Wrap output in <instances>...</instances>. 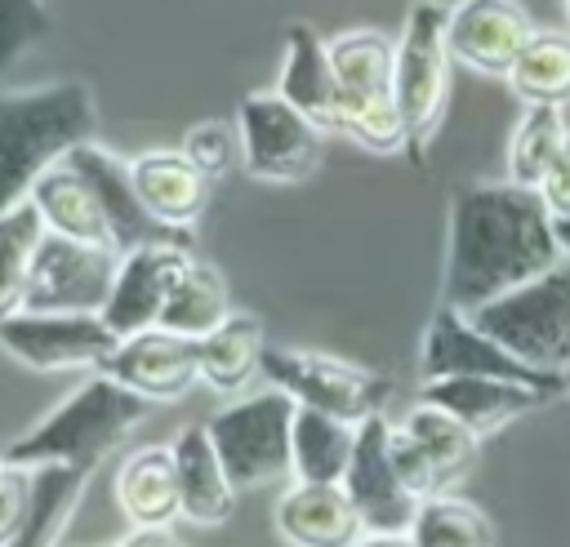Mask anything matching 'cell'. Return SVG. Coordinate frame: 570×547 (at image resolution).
<instances>
[{
  "instance_id": "obj_1",
  "label": "cell",
  "mask_w": 570,
  "mask_h": 547,
  "mask_svg": "<svg viewBox=\"0 0 570 547\" xmlns=\"http://www.w3.org/2000/svg\"><path fill=\"white\" fill-rule=\"evenodd\" d=\"M561 258L566 253L557 245V218L543 191L512 178L468 182L450 200L441 302L476 311L521 289Z\"/></svg>"
},
{
  "instance_id": "obj_2",
  "label": "cell",
  "mask_w": 570,
  "mask_h": 547,
  "mask_svg": "<svg viewBox=\"0 0 570 547\" xmlns=\"http://www.w3.org/2000/svg\"><path fill=\"white\" fill-rule=\"evenodd\" d=\"M98 107L85 80H49L9 89L0 98V205L22 200L27 187L62 165L76 147L94 142Z\"/></svg>"
},
{
  "instance_id": "obj_3",
  "label": "cell",
  "mask_w": 570,
  "mask_h": 547,
  "mask_svg": "<svg viewBox=\"0 0 570 547\" xmlns=\"http://www.w3.org/2000/svg\"><path fill=\"white\" fill-rule=\"evenodd\" d=\"M151 400L116 382L111 374H94L80 387H71L36 427H27L18 440H9L4 463L40 467V463H67L80 471H98V463L147 418Z\"/></svg>"
},
{
  "instance_id": "obj_4",
  "label": "cell",
  "mask_w": 570,
  "mask_h": 547,
  "mask_svg": "<svg viewBox=\"0 0 570 547\" xmlns=\"http://www.w3.org/2000/svg\"><path fill=\"white\" fill-rule=\"evenodd\" d=\"M338 76V133L370 156H410V129L396 107V40L379 27L330 36Z\"/></svg>"
},
{
  "instance_id": "obj_5",
  "label": "cell",
  "mask_w": 570,
  "mask_h": 547,
  "mask_svg": "<svg viewBox=\"0 0 570 547\" xmlns=\"http://www.w3.org/2000/svg\"><path fill=\"white\" fill-rule=\"evenodd\" d=\"M294 414L298 400L267 382L258 391L232 396V405L209 418V436L240 494L294 476Z\"/></svg>"
},
{
  "instance_id": "obj_6",
  "label": "cell",
  "mask_w": 570,
  "mask_h": 547,
  "mask_svg": "<svg viewBox=\"0 0 570 547\" xmlns=\"http://www.w3.org/2000/svg\"><path fill=\"white\" fill-rule=\"evenodd\" d=\"M472 320L525 365L543 374H566L570 365V258L552 262L521 289L476 307Z\"/></svg>"
},
{
  "instance_id": "obj_7",
  "label": "cell",
  "mask_w": 570,
  "mask_h": 547,
  "mask_svg": "<svg viewBox=\"0 0 570 547\" xmlns=\"http://www.w3.org/2000/svg\"><path fill=\"white\" fill-rule=\"evenodd\" d=\"M454 67L459 62L445 40V9L428 4V0L414 4L396 36V107L410 129V160H423V151L445 116Z\"/></svg>"
},
{
  "instance_id": "obj_8",
  "label": "cell",
  "mask_w": 570,
  "mask_h": 547,
  "mask_svg": "<svg viewBox=\"0 0 570 547\" xmlns=\"http://www.w3.org/2000/svg\"><path fill=\"white\" fill-rule=\"evenodd\" d=\"M236 129H240V169L254 182L272 187H294L307 182L321 169L325 156V129L312 125L294 102H285L276 89L272 93H249L236 107Z\"/></svg>"
},
{
  "instance_id": "obj_9",
  "label": "cell",
  "mask_w": 570,
  "mask_h": 547,
  "mask_svg": "<svg viewBox=\"0 0 570 547\" xmlns=\"http://www.w3.org/2000/svg\"><path fill=\"white\" fill-rule=\"evenodd\" d=\"M263 378L289 391L298 405L338 414L347 422H365L370 414H383V405L396 391L392 378L330 351H307V347H267Z\"/></svg>"
},
{
  "instance_id": "obj_10",
  "label": "cell",
  "mask_w": 570,
  "mask_h": 547,
  "mask_svg": "<svg viewBox=\"0 0 570 547\" xmlns=\"http://www.w3.org/2000/svg\"><path fill=\"white\" fill-rule=\"evenodd\" d=\"M116 342L120 334H111V325L89 311H0V347L36 374L102 369Z\"/></svg>"
},
{
  "instance_id": "obj_11",
  "label": "cell",
  "mask_w": 570,
  "mask_h": 547,
  "mask_svg": "<svg viewBox=\"0 0 570 547\" xmlns=\"http://www.w3.org/2000/svg\"><path fill=\"white\" fill-rule=\"evenodd\" d=\"M116 267L120 253L116 249H98V245H76L67 236H45V245L31 258V271L18 289V307L31 311H89L102 316L111 285H116Z\"/></svg>"
},
{
  "instance_id": "obj_12",
  "label": "cell",
  "mask_w": 570,
  "mask_h": 547,
  "mask_svg": "<svg viewBox=\"0 0 570 547\" xmlns=\"http://www.w3.org/2000/svg\"><path fill=\"white\" fill-rule=\"evenodd\" d=\"M419 374L423 382L436 378H459V374H494V378H517L530 387H543L552 396L566 391L561 374H543L534 365H525L521 356H512L499 338H490L472 311H459L450 302H441L423 329V347H419Z\"/></svg>"
},
{
  "instance_id": "obj_13",
  "label": "cell",
  "mask_w": 570,
  "mask_h": 547,
  "mask_svg": "<svg viewBox=\"0 0 570 547\" xmlns=\"http://www.w3.org/2000/svg\"><path fill=\"white\" fill-rule=\"evenodd\" d=\"M343 489L352 494L365 529H383V534L414 529L423 498L401 480V471L392 463V418L387 414H370L356 427V449H352Z\"/></svg>"
},
{
  "instance_id": "obj_14",
  "label": "cell",
  "mask_w": 570,
  "mask_h": 547,
  "mask_svg": "<svg viewBox=\"0 0 570 547\" xmlns=\"http://www.w3.org/2000/svg\"><path fill=\"white\" fill-rule=\"evenodd\" d=\"M187 258H191L187 240H147L138 249H125L120 267H116L111 298L102 307V320L111 325V334L129 338V334L156 329L165 298H169L178 271L187 267Z\"/></svg>"
},
{
  "instance_id": "obj_15",
  "label": "cell",
  "mask_w": 570,
  "mask_h": 547,
  "mask_svg": "<svg viewBox=\"0 0 570 547\" xmlns=\"http://www.w3.org/2000/svg\"><path fill=\"white\" fill-rule=\"evenodd\" d=\"M534 22L521 0H454L445 9V40L459 67L508 80Z\"/></svg>"
},
{
  "instance_id": "obj_16",
  "label": "cell",
  "mask_w": 570,
  "mask_h": 547,
  "mask_svg": "<svg viewBox=\"0 0 570 547\" xmlns=\"http://www.w3.org/2000/svg\"><path fill=\"white\" fill-rule=\"evenodd\" d=\"M102 374H111L116 382H125L151 405H174L200 382V347L196 338H183L156 325V329L120 338Z\"/></svg>"
},
{
  "instance_id": "obj_17",
  "label": "cell",
  "mask_w": 570,
  "mask_h": 547,
  "mask_svg": "<svg viewBox=\"0 0 570 547\" xmlns=\"http://www.w3.org/2000/svg\"><path fill=\"white\" fill-rule=\"evenodd\" d=\"M272 520L285 547H356L365 534V520L343 480H289Z\"/></svg>"
},
{
  "instance_id": "obj_18",
  "label": "cell",
  "mask_w": 570,
  "mask_h": 547,
  "mask_svg": "<svg viewBox=\"0 0 570 547\" xmlns=\"http://www.w3.org/2000/svg\"><path fill=\"white\" fill-rule=\"evenodd\" d=\"M134 165V182L138 196L147 205V213L178 240H191V227L205 218L209 209V178L183 156V147H151L142 156L129 160Z\"/></svg>"
},
{
  "instance_id": "obj_19",
  "label": "cell",
  "mask_w": 570,
  "mask_h": 547,
  "mask_svg": "<svg viewBox=\"0 0 570 547\" xmlns=\"http://www.w3.org/2000/svg\"><path fill=\"white\" fill-rule=\"evenodd\" d=\"M174 467H178V494H183V520L214 529L227 525L236 511V480L209 436V422H187L169 436Z\"/></svg>"
},
{
  "instance_id": "obj_20",
  "label": "cell",
  "mask_w": 570,
  "mask_h": 547,
  "mask_svg": "<svg viewBox=\"0 0 570 547\" xmlns=\"http://www.w3.org/2000/svg\"><path fill=\"white\" fill-rule=\"evenodd\" d=\"M423 400L450 409L454 418H463L476 436H490L534 409H543L552 400V391L543 387H530V382H517V378H494V374H459V378H436V382H423L419 391Z\"/></svg>"
},
{
  "instance_id": "obj_21",
  "label": "cell",
  "mask_w": 570,
  "mask_h": 547,
  "mask_svg": "<svg viewBox=\"0 0 570 547\" xmlns=\"http://www.w3.org/2000/svg\"><path fill=\"white\" fill-rule=\"evenodd\" d=\"M67 165H76V169L89 178V187L98 191L120 253H125V249H138V245H147V240H178V236H169V231L147 213L129 160H120V156L107 151L102 142H85V147H76V151L67 156ZM187 245H191V240H187Z\"/></svg>"
},
{
  "instance_id": "obj_22",
  "label": "cell",
  "mask_w": 570,
  "mask_h": 547,
  "mask_svg": "<svg viewBox=\"0 0 570 547\" xmlns=\"http://www.w3.org/2000/svg\"><path fill=\"white\" fill-rule=\"evenodd\" d=\"M276 93L294 102L325 133H338V76L330 62V36H321L312 22L285 27V58H281Z\"/></svg>"
},
{
  "instance_id": "obj_23",
  "label": "cell",
  "mask_w": 570,
  "mask_h": 547,
  "mask_svg": "<svg viewBox=\"0 0 570 547\" xmlns=\"http://www.w3.org/2000/svg\"><path fill=\"white\" fill-rule=\"evenodd\" d=\"M27 196L36 200V209L45 213V227L53 236H67L76 245H98V249H116V236H111V222H107V209L98 200V191L89 187V178L76 169V165H53L45 169ZM120 253V249H116Z\"/></svg>"
},
{
  "instance_id": "obj_24",
  "label": "cell",
  "mask_w": 570,
  "mask_h": 547,
  "mask_svg": "<svg viewBox=\"0 0 570 547\" xmlns=\"http://www.w3.org/2000/svg\"><path fill=\"white\" fill-rule=\"evenodd\" d=\"M111 498L129 525H174L183 516V494L169 440L134 449L111 476Z\"/></svg>"
},
{
  "instance_id": "obj_25",
  "label": "cell",
  "mask_w": 570,
  "mask_h": 547,
  "mask_svg": "<svg viewBox=\"0 0 570 547\" xmlns=\"http://www.w3.org/2000/svg\"><path fill=\"white\" fill-rule=\"evenodd\" d=\"M196 347H200V382L209 391H218V396H240L263 374L267 334H263V320L258 316L232 311L218 329H209L205 338H196Z\"/></svg>"
},
{
  "instance_id": "obj_26",
  "label": "cell",
  "mask_w": 570,
  "mask_h": 547,
  "mask_svg": "<svg viewBox=\"0 0 570 547\" xmlns=\"http://www.w3.org/2000/svg\"><path fill=\"white\" fill-rule=\"evenodd\" d=\"M94 471L67 467V463H40L31 467V498H27V516L13 543L4 547H58L67 520L76 516L85 489H89Z\"/></svg>"
},
{
  "instance_id": "obj_27",
  "label": "cell",
  "mask_w": 570,
  "mask_h": 547,
  "mask_svg": "<svg viewBox=\"0 0 570 547\" xmlns=\"http://www.w3.org/2000/svg\"><path fill=\"white\" fill-rule=\"evenodd\" d=\"M396 422H401V427L414 436V445L432 458V467L441 471L445 489H459V485H463V476L476 467L481 436H476L463 418H454L450 409H441V405H432V400H423V396H419V405H410Z\"/></svg>"
},
{
  "instance_id": "obj_28",
  "label": "cell",
  "mask_w": 570,
  "mask_h": 547,
  "mask_svg": "<svg viewBox=\"0 0 570 547\" xmlns=\"http://www.w3.org/2000/svg\"><path fill=\"white\" fill-rule=\"evenodd\" d=\"M227 316H232V294H227L223 271H218L214 262L187 258V267L178 271L174 289H169V298H165L160 329L183 334V338H205V334L218 329Z\"/></svg>"
},
{
  "instance_id": "obj_29",
  "label": "cell",
  "mask_w": 570,
  "mask_h": 547,
  "mask_svg": "<svg viewBox=\"0 0 570 547\" xmlns=\"http://www.w3.org/2000/svg\"><path fill=\"white\" fill-rule=\"evenodd\" d=\"M508 84L525 107H566L570 102V31L534 27L508 71Z\"/></svg>"
},
{
  "instance_id": "obj_30",
  "label": "cell",
  "mask_w": 570,
  "mask_h": 547,
  "mask_svg": "<svg viewBox=\"0 0 570 547\" xmlns=\"http://www.w3.org/2000/svg\"><path fill=\"white\" fill-rule=\"evenodd\" d=\"M356 427L361 422L298 405V414H294V476L289 480H343L352 449H356Z\"/></svg>"
},
{
  "instance_id": "obj_31",
  "label": "cell",
  "mask_w": 570,
  "mask_h": 547,
  "mask_svg": "<svg viewBox=\"0 0 570 547\" xmlns=\"http://www.w3.org/2000/svg\"><path fill=\"white\" fill-rule=\"evenodd\" d=\"M570 142V120L561 107H525L512 138H508V173L521 187H543V178L552 173V165L561 160Z\"/></svg>"
},
{
  "instance_id": "obj_32",
  "label": "cell",
  "mask_w": 570,
  "mask_h": 547,
  "mask_svg": "<svg viewBox=\"0 0 570 547\" xmlns=\"http://www.w3.org/2000/svg\"><path fill=\"white\" fill-rule=\"evenodd\" d=\"M45 236H49V227L31 196L0 205V311H9L18 302V289H22Z\"/></svg>"
},
{
  "instance_id": "obj_33",
  "label": "cell",
  "mask_w": 570,
  "mask_h": 547,
  "mask_svg": "<svg viewBox=\"0 0 570 547\" xmlns=\"http://www.w3.org/2000/svg\"><path fill=\"white\" fill-rule=\"evenodd\" d=\"M410 534H414L419 547H494L490 516L476 503L459 498V494H432V498H423Z\"/></svg>"
},
{
  "instance_id": "obj_34",
  "label": "cell",
  "mask_w": 570,
  "mask_h": 547,
  "mask_svg": "<svg viewBox=\"0 0 570 547\" xmlns=\"http://www.w3.org/2000/svg\"><path fill=\"white\" fill-rule=\"evenodd\" d=\"M183 156H187L209 182L227 178L232 165H240V129H236V120H232V125H227V120H200V125H191V129L183 133Z\"/></svg>"
},
{
  "instance_id": "obj_35",
  "label": "cell",
  "mask_w": 570,
  "mask_h": 547,
  "mask_svg": "<svg viewBox=\"0 0 570 547\" xmlns=\"http://www.w3.org/2000/svg\"><path fill=\"white\" fill-rule=\"evenodd\" d=\"M49 31V9L45 0H4L0 13V49H4V67L18 62V53L27 44H36Z\"/></svg>"
},
{
  "instance_id": "obj_36",
  "label": "cell",
  "mask_w": 570,
  "mask_h": 547,
  "mask_svg": "<svg viewBox=\"0 0 570 547\" xmlns=\"http://www.w3.org/2000/svg\"><path fill=\"white\" fill-rule=\"evenodd\" d=\"M392 463H396V471H401V480L419 494V498H432V494H454V489H445V480H441V471L432 467V458L414 445V436L401 427V422H392Z\"/></svg>"
},
{
  "instance_id": "obj_37",
  "label": "cell",
  "mask_w": 570,
  "mask_h": 547,
  "mask_svg": "<svg viewBox=\"0 0 570 547\" xmlns=\"http://www.w3.org/2000/svg\"><path fill=\"white\" fill-rule=\"evenodd\" d=\"M27 498H31V467L4 463V471H0V547L18 538L22 516H27Z\"/></svg>"
},
{
  "instance_id": "obj_38",
  "label": "cell",
  "mask_w": 570,
  "mask_h": 547,
  "mask_svg": "<svg viewBox=\"0 0 570 547\" xmlns=\"http://www.w3.org/2000/svg\"><path fill=\"white\" fill-rule=\"evenodd\" d=\"M543 200H548V209H552V218H570V142H566V151H561V160L552 165V173L543 178Z\"/></svg>"
},
{
  "instance_id": "obj_39",
  "label": "cell",
  "mask_w": 570,
  "mask_h": 547,
  "mask_svg": "<svg viewBox=\"0 0 570 547\" xmlns=\"http://www.w3.org/2000/svg\"><path fill=\"white\" fill-rule=\"evenodd\" d=\"M116 547H183L169 525H129V534Z\"/></svg>"
},
{
  "instance_id": "obj_40",
  "label": "cell",
  "mask_w": 570,
  "mask_h": 547,
  "mask_svg": "<svg viewBox=\"0 0 570 547\" xmlns=\"http://www.w3.org/2000/svg\"><path fill=\"white\" fill-rule=\"evenodd\" d=\"M356 547H419V543H414V534H410V529H401V534H383V529H365Z\"/></svg>"
},
{
  "instance_id": "obj_41",
  "label": "cell",
  "mask_w": 570,
  "mask_h": 547,
  "mask_svg": "<svg viewBox=\"0 0 570 547\" xmlns=\"http://www.w3.org/2000/svg\"><path fill=\"white\" fill-rule=\"evenodd\" d=\"M557 245H561V253L570 258V218H557Z\"/></svg>"
},
{
  "instance_id": "obj_42",
  "label": "cell",
  "mask_w": 570,
  "mask_h": 547,
  "mask_svg": "<svg viewBox=\"0 0 570 547\" xmlns=\"http://www.w3.org/2000/svg\"><path fill=\"white\" fill-rule=\"evenodd\" d=\"M561 378H566V396H570V365H566V374H561Z\"/></svg>"
},
{
  "instance_id": "obj_43",
  "label": "cell",
  "mask_w": 570,
  "mask_h": 547,
  "mask_svg": "<svg viewBox=\"0 0 570 547\" xmlns=\"http://www.w3.org/2000/svg\"><path fill=\"white\" fill-rule=\"evenodd\" d=\"M566 18H570V0H566Z\"/></svg>"
}]
</instances>
